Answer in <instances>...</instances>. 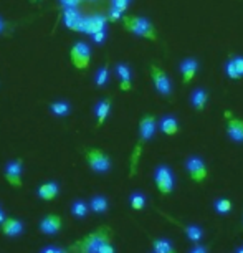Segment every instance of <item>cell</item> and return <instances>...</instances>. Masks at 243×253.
Here are the masks:
<instances>
[{"label":"cell","mask_w":243,"mask_h":253,"mask_svg":"<svg viewBox=\"0 0 243 253\" xmlns=\"http://www.w3.org/2000/svg\"><path fill=\"white\" fill-rule=\"evenodd\" d=\"M157 129V119L152 116V114H144L139 121V139H137L134 151L131 154V161H129V174L134 175L137 170V164H139L141 154H142V147H144L146 142H149L156 134Z\"/></svg>","instance_id":"1"},{"label":"cell","mask_w":243,"mask_h":253,"mask_svg":"<svg viewBox=\"0 0 243 253\" xmlns=\"http://www.w3.org/2000/svg\"><path fill=\"white\" fill-rule=\"evenodd\" d=\"M111 238H113V230L109 227L103 225L96 228L93 233H89V235L76 240L73 243V247H71V250L75 253H96L99 245L104 242H111Z\"/></svg>","instance_id":"2"},{"label":"cell","mask_w":243,"mask_h":253,"mask_svg":"<svg viewBox=\"0 0 243 253\" xmlns=\"http://www.w3.org/2000/svg\"><path fill=\"white\" fill-rule=\"evenodd\" d=\"M121 20L126 30L131 32L132 35L146 38L149 42H157V30L149 18L139 15H126L121 17Z\"/></svg>","instance_id":"3"},{"label":"cell","mask_w":243,"mask_h":253,"mask_svg":"<svg viewBox=\"0 0 243 253\" xmlns=\"http://www.w3.org/2000/svg\"><path fill=\"white\" fill-rule=\"evenodd\" d=\"M84 159L89 169L96 174H108L113 167V161L101 147H84Z\"/></svg>","instance_id":"4"},{"label":"cell","mask_w":243,"mask_h":253,"mask_svg":"<svg viewBox=\"0 0 243 253\" xmlns=\"http://www.w3.org/2000/svg\"><path fill=\"white\" fill-rule=\"evenodd\" d=\"M152 179H154V184L157 190H159L161 194L164 195H169L174 192L175 189V177H174V172L172 169L167 166V164H159L154 169V175H152Z\"/></svg>","instance_id":"5"},{"label":"cell","mask_w":243,"mask_h":253,"mask_svg":"<svg viewBox=\"0 0 243 253\" xmlns=\"http://www.w3.org/2000/svg\"><path fill=\"white\" fill-rule=\"evenodd\" d=\"M149 75L152 80V84H154L156 91L164 98H170L172 94V83H170V78L167 76L164 70L161 68L159 65L152 63L149 66Z\"/></svg>","instance_id":"6"},{"label":"cell","mask_w":243,"mask_h":253,"mask_svg":"<svg viewBox=\"0 0 243 253\" xmlns=\"http://www.w3.org/2000/svg\"><path fill=\"white\" fill-rule=\"evenodd\" d=\"M70 60L76 70H88L91 63V48L84 42H76L70 48Z\"/></svg>","instance_id":"7"},{"label":"cell","mask_w":243,"mask_h":253,"mask_svg":"<svg viewBox=\"0 0 243 253\" xmlns=\"http://www.w3.org/2000/svg\"><path fill=\"white\" fill-rule=\"evenodd\" d=\"M22 170H23V161L20 157L13 161H8L5 167H3V177H5L7 184L13 189H22L23 180H22Z\"/></svg>","instance_id":"8"},{"label":"cell","mask_w":243,"mask_h":253,"mask_svg":"<svg viewBox=\"0 0 243 253\" xmlns=\"http://www.w3.org/2000/svg\"><path fill=\"white\" fill-rule=\"evenodd\" d=\"M185 169H187V174L190 175V179L194 182H203L208 175V169L205 161L200 156H190L185 161Z\"/></svg>","instance_id":"9"},{"label":"cell","mask_w":243,"mask_h":253,"mask_svg":"<svg viewBox=\"0 0 243 253\" xmlns=\"http://www.w3.org/2000/svg\"><path fill=\"white\" fill-rule=\"evenodd\" d=\"M61 227H63V220L58 213H46V215L41 218L40 223H38V230H40L43 235H58Z\"/></svg>","instance_id":"10"},{"label":"cell","mask_w":243,"mask_h":253,"mask_svg":"<svg viewBox=\"0 0 243 253\" xmlns=\"http://www.w3.org/2000/svg\"><path fill=\"white\" fill-rule=\"evenodd\" d=\"M199 60L197 58H192V56H189V58H184L180 61L179 65V70H180V75H182V83L184 84H189L190 81H192L195 76L199 73Z\"/></svg>","instance_id":"11"},{"label":"cell","mask_w":243,"mask_h":253,"mask_svg":"<svg viewBox=\"0 0 243 253\" xmlns=\"http://www.w3.org/2000/svg\"><path fill=\"white\" fill-rule=\"evenodd\" d=\"M106 25H108L106 17H101V15H94V17L83 18V27H81V33H86V35H93V33H96V32L106 30Z\"/></svg>","instance_id":"12"},{"label":"cell","mask_w":243,"mask_h":253,"mask_svg":"<svg viewBox=\"0 0 243 253\" xmlns=\"http://www.w3.org/2000/svg\"><path fill=\"white\" fill-rule=\"evenodd\" d=\"M83 18L81 13L78 12L76 7H68L63 10V22L65 25L73 32H80L81 33V27H83Z\"/></svg>","instance_id":"13"},{"label":"cell","mask_w":243,"mask_h":253,"mask_svg":"<svg viewBox=\"0 0 243 253\" xmlns=\"http://www.w3.org/2000/svg\"><path fill=\"white\" fill-rule=\"evenodd\" d=\"M116 75L119 78V89L121 91H131L132 89V71L127 63H118L116 65Z\"/></svg>","instance_id":"14"},{"label":"cell","mask_w":243,"mask_h":253,"mask_svg":"<svg viewBox=\"0 0 243 253\" xmlns=\"http://www.w3.org/2000/svg\"><path fill=\"white\" fill-rule=\"evenodd\" d=\"M227 136L230 137L233 142H238V144H242V142H243V119L233 118V116L228 114Z\"/></svg>","instance_id":"15"},{"label":"cell","mask_w":243,"mask_h":253,"mask_svg":"<svg viewBox=\"0 0 243 253\" xmlns=\"http://www.w3.org/2000/svg\"><path fill=\"white\" fill-rule=\"evenodd\" d=\"M111 106H113V98L111 96H106L103 99H99L96 103V106H94V114H96V126L101 127L104 121L108 119L109 116V111H111Z\"/></svg>","instance_id":"16"},{"label":"cell","mask_w":243,"mask_h":253,"mask_svg":"<svg viewBox=\"0 0 243 253\" xmlns=\"http://www.w3.org/2000/svg\"><path fill=\"white\" fill-rule=\"evenodd\" d=\"M0 232L5 237H18L23 232V223L15 217H5V220L0 223Z\"/></svg>","instance_id":"17"},{"label":"cell","mask_w":243,"mask_h":253,"mask_svg":"<svg viewBox=\"0 0 243 253\" xmlns=\"http://www.w3.org/2000/svg\"><path fill=\"white\" fill-rule=\"evenodd\" d=\"M37 194L40 199L43 200H55L56 197H58L60 194V185L58 182H55V180H48V182H43L40 185V187L37 189Z\"/></svg>","instance_id":"18"},{"label":"cell","mask_w":243,"mask_h":253,"mask_svg":"<svg viewBox=\"0 0 243 253\" xmlns=\"http://www.w3.org/2000/svg\"><path fill=\"white\" fill-rule=\"evenodd\" d=\"M208 103V91H205L203 88H195L190 93V106L195 108L197 111H203Z\"/></svg>","instance_id":"19"},{"label":"cell","mask_w":243,"mask_h":253,"mask_svg":"<svg viewBox=\"0 0 243 253\" xmlns=\"http://www.w3.org/2000/svg\"><path fill=\"white\" fill-rule=\"evenodd\" d=\"M157 126H159V129L164 132L165 136H174L179 132V121L172 114H167V116L162 118L161 121L157 123Z\"/></svg>","instance_id":"20"},{"label":"cell","mask_w":243,"mask_h":253,"mask_svg":"<svg viewBox=\"0 0 243 253\" xmlns=\"http://www.w3.org/2000/svg\"><path fill=\"white\" fill-rule=\"evenodd\" d=\"M88 207H89V212L98 213V215H104L109 210V200L104 197V195H94V197H91V200H89Z\"/></svg>","instance_id":"21"},{"label":"cell","mask_w":243,"mask_h":253,"mask_svg":"<svg viewBox=\"0 0 243 253\" xmlns=\"http://www.w3.org/2000/svg\"><path fill=\"white\" fill-rule=\"evenodd\" d=\"M50 113L56 118H66L71 113V104L63 99H58L50 104Z\"/></svg>","instance_id":"22"},{"label":"cell","mask_w":243,"mask_h":253,"mask_svg":"<svg viewBox=\"0 0 243 253\" xmlns=\"http://www.w3.org/2000/svg\"><path fill=\"white\" fill-rule=\"evenodd\" d=\"M179 225H180V223H179ZM180 227L184 228L185 237H187L192 243H200V242H202L203 230L199 225H180Z\"/></svg>","instance_id":"23"},{"label":"cell","mask_w":243,"mask_h":253,"mask_svg":"<svg viewBox=\"0 0 243 253\" xmlns=\"http://www.w3.org/2000/svg\"><path fill=\"white\" fill-rule=\"evenodd\" d=\"M70 212L75 218H84L89 213V207L84 200H75V202L71 204Z\"/></svg>","instance_id":"24"},{"label":"cell","mask_w":243,"mask_h":253,"mask_svg":"<svg viewBox=\"0 0 243 253\" xmlns=\"http://www.w3.org/2000/svg\"><path fill=\"white\" fill-rule=\"evenodd\" d=\"M152 248H154L156 253H175L172 242L167 240V238H156L152 242Z\"/></svg>","instance_id":"25"},{"label":"cell","mask_w":243,"mask_h":253,"mask_svg":"<svg viewBox=\"0 0 243 253\" xmlns=\"http://www.w3.org/2000/svg\"><path fill=\"white\" fill-rule=\"evenodd\" d=\"M108 80H109V63L106 61L96 71V75H94V84H96V88H104L108 84Z\"/></svg>","instance_id":"26"},{"label":"cell","mask_w":243,"mask_h":253,"mask_svg":"<svg viewBox=\"0 0 243 253\" xmlns=\"http://www.w3.org/2000/svg\"><path fill=\"white\" fill-rule=\"evenodd\" d=\"M146 195L141 192V190H134V192H131L129 195V205L132 210H142L146 207Z\"/></svg>","instance_id":"27"},{"label":"cell","mask_w":243,"mask_h":253,"mask_svg":"<svg viewBox=\"0 0 243 253\" xmlns=\"http://www.w3.org/2000/svg\"><path fill=\"white\" fill-rule=\"evenodd\" d=\"M213 210L218 215H227L232 212V202L228 199H215L213 200Z\"/></svg>","instance_id":"28"},{"label":"cell","mask_w":243,"mask_h":253,"mask_svg":"<svg viewBox=\"0 0 243 253\" xmlns=\"http://www.w3.org/2000/svg\"><path fill=\"white\" fill-rule=\"evenodd\" d=\"M225 73H227V76L230 80H235L237 81V80L242 78V76L238 75V71L235 70V66H233V61L232 60H228L227 63H225Z\"/></svg>","instance_id":"29"},{"label":"cell","mask_w":243,"mask_h":253,"mask_svg":"<svg viewBox=\"0 0 243 253\" xmlns=\"http://www.w3.org/2000/svg\"><path fill=\"white\" fill-rule=\"evenodd\" d=\"M111 7L119 12H126L129 7V0H111Z\"/></svg>","instance_id":"30"},{"label":"cell","mask_w":243,"mask_h":253,"mask_svg":"<svg viewBox=\"0 0 243 253\" xmlns=\"http://www.w3.org/2000/svg\"><path fill=\"white\" fill-rule=\"evenodd\" d=\"M121 17H122V12H119L116 10V8H109V12H108V17H106V20L108 22H119L121 20Z\"/></svg>","instance_id":"31"},{"label":"cell","mask_w":243,"mask_h":253,"mask_svg":"<svg viewBox=\"0 0 243 253\" xmlns=\"http://www.w3.org/2000/svg\"><path fill=\"white\" fill-rule=\"evenodd\" d=\"M40 253H68V250H65V248H61V247H56V245H46L41 248Z\"/></svg>","instance_id":"32"},{"label":"cell","mask_w":243,"mask_h":253,"mask_svg":"<svg viewBox=\"0 0 243 253\" xmlns=\"http://www.w3.org/2000/svg\"><path fill=\"white\" fill-rule=\"evenodd\" d=\"M96 253H116V248L111 245V242H104V243L99 245Z\"/></svg>","instance_id":"33"},{"label":"cell","mask_w":243,"mask_h":253,"mask_svg":"<svg viewBox=\"0 0 243 253\" xmlns=\"http://www.w3.org/2000/svg\"><path fill=\"white\" fill-rule=\"evenodd\" d=\"M91 40L94 42V43H98V45H101L104 40H106V30H103V32H96V33H93L91 35Z\"/></svg>","instance_id":"34"},{"label":"cell","mask_w":243,"mask_h":253,"mask_svg":"<svg viewBox=\"0 0 243 253\" xmlns=\"http://www.w3.org/2000/svg\"><path fill=\"white\" fill-rule=\"evenodd\" d=\"M232 61L235 70L238 71V75L243 76V56H235V58H232Z\"/></svg>","instance_id":"35"},{"label":"cell","mask_w":243,"mask_h":253,"mask_svg":"<svg viewBox=\"0 0 243 253\" xmlns=\"http://www.w3.org/2000/svg\"><path fill=\"white\" fill-rule=\"evenodd\" d=\"M189 253H208V248L205 245H200V243H197V245H194L192 248H190Z\"/></svg>","instance_id":"36"},{"label":"cell","mask_w":243,"mask_h":253,"mask_svg":"<svg viewBox=\"0 0 243 253\" xmlns=\"http://www.w3.org/2000/svg\"><path fill=\"white\" fill-rule=\"evenodd\" d=\"M80 2H81V0H60V3L65 8H68V7H78Z\"/></svg>","instance_id":"37"},{"label":"cell","mask_w":243,"mask_h":253,"mask_svg":"<svg viewBox=\"0 0 243 253\" xmlns=\"http://www.w3.org/2000/svg\"><path fill=\"white\" fill-rule=\"evenodd\" d=\"M5 32H7V22L3 20L2 17H0V35H3Z\"/></svg>","instance_id":"38"},{"label":"cell","mask_w":243,"mask_h":253,"mask_svg":"<svg viewBox=\"0 0 243 253\" xmlns=\"http://www.w3.org/2000/svg\"><path fill=\"white\" fill-rule=\"evenodd\" d=\"M5 217H7V215H5V212H3V210L0 209V223H2L3 220H5Z\"/></svg>","instance_id":"39"},{"label":"cell","mask_w":243,"mask_h":253,"mask_svg":"<svg viewBox=\"0 0 243 253\" xmlns=\"http://www.w3.org/2000/svg\"><path fill=\"white\" fill-rule=\"evenodd\" d=\"M235 253H243V245H240V247H237V250H235Z\"/></svg>","instance_id":"40"},{"label":"cell","mask_w":243,"mask_h":253,"mask_svg":"<svg viewBox=\"0 0 243 253\" xmlns=\"http://www.w3.org/2000/svg\"><path fill=\"white\" fill-rule=\"evenodd\" d=\"M33 2H37V0H33Z\"/></svg>","instance_id":"41"},{"label":"cell","mask_w":243,"mask_h":253,"mask_svg":"<svg viewBox=\"0 0 243 253\" xmlns=\"http://www.w3.org/2000/svg\"><path fill=\"white\" fill-rule=\"evenodd\" d=\"M91 2H94V0H91Z\"/></svg>","instance_id":"42"},{"label":"cell","mask_w":243,"mask_h":253,"mask_svg":"<svg viewBox=\"0 0 243 253\" xmlns=\"http://www.w3.org/2000/svg\"><path fill=\"white\" fill-rule=\"evenodd\" d=\"M152 253H156V252H152Z\"/></svg>","instance_id":"43"},{"label":"cell","mask_w":243,"mask_h":253,"mask_svg":"<svg viewBox=\"0 0 243 253\" xmlns=\"http://www.w3.org/2000/svg\"><path fill=\"white\" fill-rule=\"evenodd\" d=\"M129 2H131V0H129Z\"/></svg>","instance_id":"44"}]
</instances>
